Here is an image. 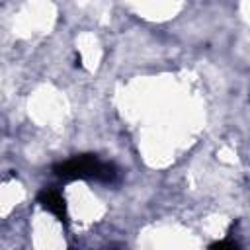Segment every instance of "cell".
<instances>
[{
	"instance_id": "cell-2",
	"label": "cell",
	"mask_w": 250,
	"mask_h": 250,
	"mask_svg": "<svg viewBox=\"0 0 250 250\" xmlns=\"http://www.w3.org/2000/svg\"><path fill=\"white\" fill-rule=\"evenodd\" d=\"M41 207L49 213H53L61 223H66L68 221V213H66V201L62 197V193L59 189H53V188H45L43 191H39L37 195Z\"/></svg>"
},
{
	"instance_id": "cell-1",
	"label": "cell",
	"mask_w": 250,
	"mask_h": 250,
	"mask_svg": "<svg viewBox=\"0 0 250 250\" xmlns=\"http://www.w3.org/2000/svg\"><path fill=\"white\" fill-rule=\"evenodd\" d=\"M53 174L59 180H96L111 184L117 178V168L111 162L100 160L96 154H76L64 162L53 166Z\"/></svg>"
},
{
	"instance_id": "cell-3",
	"label": "cell",
	"mask_w": 250,
	"mask_h": 250,
	"mask_svg": "<svg viewBox=\"0 0 250 250\" xmlns=\"http://www.w3.org/2000/svg\"><path fill=\"white\" fill-rule=\"evenodd\" d=\"M209 248H238V244L234 240H217Z\"/></svg>"
}]
</instances>
